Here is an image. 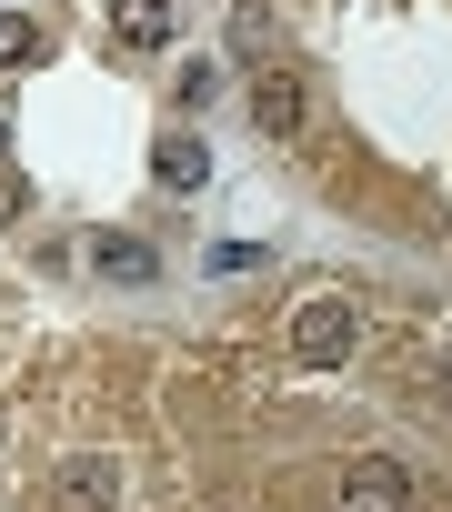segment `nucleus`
<instances>
[{
	"mask_svg": "<svg viewBox=\"0 0 452 512\" xmlns=\"http://www.w3.org/2000/svg\"><path fill=\"white\" fill-rule=\"evenodd\" d=\"M362 352V302L352 292H312L302 312H292V362L302 372H332V362H352Z\"/></svg>",
	"mask_w": 452,
	"mask_h": 512,
	"instance_id": "obj_1",
	"label": "nucleus"
},
{
	"mask_svg": "<svg viewBox=\"0 0 452 512\" xmlns=\"http://www.w3.org/2000/svg\"><path fill=\"white\" fill-rule=\"evenodd\" d=\"M51 512H121V462L111 452H71L51 482Z\"/></svg>",
	"mask_w": 452,
	"mask_h": 512,
	"instance_id": "obj_2",
	"label": "nucleus"
},
{
	"mask_svg": "<svg viewBox=\"0 0 452 512\" xmlns=\"http://www.w3.org/2000/svg\"><path fill=\"white\" fill-rule=\"evenodd\" d=\"M412 502V472L392 462V452H362L352 472H342V512H402Z\"/></svg>",
	"mask_w": 452,
	"mask_h": 512,
	"instance_id": "obj_3",
	"label": "nucleus"
},
{
	"mask_svg": "<svg viewBox=\"0 0 452 512\" xmlns=\"http://www.w3.org/2000/svg\"><path fill=\"white\" fill-rule=\"evenodd\" d=\"M252 121H262L272 141H302V121H312V101H302V71H262V81H252Z\"/></svg>",
	"mask_w": 452,
	"mask_h": 512,
	"instance_id": "obj_4",
	"label": "nucleus"
},
{
	"mask_svg": "<svg viewBox=\"0 0 452 512\" xmlns=\"http://www.w3.org/2000/svg\"><path fill=\"white\" fill-rule=\"evenodd\" d=\"M111 31L131 51H171L181 41V11H171V0H111Z\"/></svg>",
	"mask_w": 452,
	"mask_h": 512,
	"instance_id": "obj_5",
	"label": "nucleus"
},
{
	"mask_svg": "<svg viewBox=\"0 0 452 512\" xmlns=\"http://www.w3.org/2000/svg\"><path fill=\"white\" fill-rule=\"evenodd\" d=\"M151 171H161V191H201V181H211V151H201V141H181V131H171V141H161V151H151Z\"/></svg>",
	"mask_w": 452,
	"mask_h": 512,
	"instance_id": "obj_6",
	"label": "nucleus"
},
{
	"mask_svg": "<svg viewBox=\"0 0 452 512\" xmlns=\"http://www.w3.org/2000/svg\"><path fill=\"white\" fill-rule=\"evenodd\" d=\"M91 262H101L111 282H151V251H141L131 231H101V251H91Z\"/></svg>",
	"mask_w": 452,
	"mask_h": 512,
	"instance_id": "obj_7",
	"label": "nucleus"
},
{
	"mask_svg": "<svg viewBox=\"0 0 452 512\" xmlns=\"http://www.w3.org/2000/svg\"><path fill=\"white\" fill-rule=\"evenodd\" d=\"M31 51H41V41H31L21 21H0V61H31Z\"/></svg>",
	"mask_w": 452,
	"mask_h": 512,
	"instance_id": "obj_8",
	"label": "nucleus"
},
{
	"mask_svg": "<svg viewBox=\"0 0 452 512\" xmlns=\"http://www.w3.org/2000/svg\"><path fill=\"white\" fill-rule=\"evenodd\" d=\"M432 392H442V412H452V352H442V362H432Z\"/></svg>",
	"mask_w": 452,
	"mask_h": 512,
	"instance_id": "obj_9",
	"label": "nucleus"
},
{
	"mask_svg": "<svg viewBox=\"0 0 452 512\" xmlns=\"http://www.w3.org/2000/svg\"><path fill=\"white\" fill-rule=\"evenodd\" d=\"M0 432H11V422H0Z\"/></svg>",
	"mask_w": 452,
	"mask_h": 512,
	"instance_id": "obj_10",
	"label": "nucleus"
}]
</instances>
